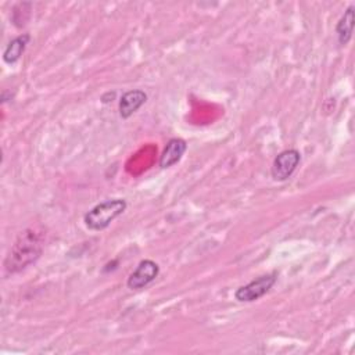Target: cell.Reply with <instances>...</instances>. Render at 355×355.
Instances as JSON below:
<instances>
[{"mask_svg": "<svg viewBox=\"0 0 355 355\" xmlns=\"http://www.w3.org/2000/svg\"><path fill=\"white\" fill-rule=\"evenodd\" d=\"M43 252V236L33 227L25 229L18 234L11 245L6 259L4 269L7 273L14 275L35 263Z\"/></svg>", "mask_w": 355, "mask_h": 355, "instance_id": "1", "label": "cell"}, {"mask_svg": "<svg viewBox=\"0 0 355 355\" xmlns=\"http://www.w3.org/2000/svg\"><path fill=\"white\" fill-rule=\"evenodd\" d=\"M186 150H187V143L184 139H182V137L169 139L159 155L158 166L161 169H168V168L176 165L184 155Z\"/></svg>", "mask_w": 355, "mask_h": 355, "instance_id": "7", "label": "cell"}, {"mask_svg": "<svg viewBox=\"0 0 355 355\" xmlns=\"http://www.w3.org/2000/svg\"><path fill=\"white\" fill-rule=\"evenodd\" d=\"M29 42H31L29 33H21V35L15 36L14 39H11L3 51V61L7 65H12V64L18 62L21 55L24 54L26 46L29 44Z\"/></svg>", "mask_w": 355, "mask_h": 355, "instance_id": "9", "label": "cell"}, {"mask_svg": "<svg viewBox=\"0 0 355 355\" xmlns=\"http://www.w3.org/2000/svg\"><path fill=\"white\" fill-rule=\"evenodd\" d=\"M126 207L128 204L125 198H107L96 204L83 215V223L92 232H101L121 216Z\"/></svg>", "mask_w": 355, "mask_h": 355, "instance_id": "2", "label": "cell"}, {"mask_svg": "<svg viewBox=\"0 0 355 355\" xmlns=\"http://www.w3.org/2000/svg\"><path fill=\"white\" fill-rule=\"evenodd\" d=\"M147 101V93L141 89H132L125 92L118 101V112L122 119H129Z\"/></svg>", "mask_w": 355, "mask_h": 355, "instance_id": "6", "label": "cell"}, {"mask_svg": "<svg viewBox=\"0 0 355 355\" xmlns=\"http://www.w3.org/2000/svg\"><path fill=\"white\" fill-rule=\"evenodd\" d=\"M354 21H355V6L351 4L345 8L344 14L340 17L336 25V35L340 46H345L349 43L354 31Z\"/></svg>", "mask_w": 355, "mask_h": 355, "instance_id": "8", "label": "cell"}, {"mask_svg": "<svg viewBox=\"0 0 355 355\" xmlns=\"http://www.w3.org/2000/svg\"><path fill=\"white\" fill-rule=\"evenodd\" d=\"M301 162V153L297 148H287L280 151L270 166V175L275 182H286L295 172Z\"/></svg>", "mask_w": 355, "mask_h": 355, "instance_id": "4", "label": "cell"}, {"mask_svg": "<svg viewBox=\"0 0 355 355\" xmlns=\"http://www.w3.org/2000/svg\"><path fill=\"white\" fill-rule=\"evenodd\" d=\"M276 280H277V273L276 272L261 275L257 279L251 280L250 283H247L244 286H240L234 291V298L239 302L257 301V300L262 298L265 294L269 293V290L275 286Z\"/></svg>", "mask_w": 355, "mask_h": 355, "instance_id": "3", "label": "cell"}, {"mask_svg": "<svg viewBox=\"0 0 355 355\" xmlns=\"http://www.w3.org/2000/svg\"><path fill=\"white\" fill-rule=\"evenodd\" d=\"M159 275V265L153 259H141L126 280V286L130 290H141L155 280Z\"/></svg>", "mask_w": 355, "mask_h": 355, "instance_id": "5", "label": "cell"}]
</instances>
